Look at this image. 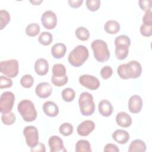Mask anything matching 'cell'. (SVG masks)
<instances>
[{"label":"cell","instance_id":"obj_7","mask_svg":"<svg viewBox=\"0 0 152 152\" xmlns=\"http://www.w3.org/2000/svg\"><path fill=\"white\" fill-rule=\"evenodd\" d=\"M23 135L27 145L31 148L35 147L39 143V132L36 127L31 125L26 126L23 129Z\"/></svg>","mask_w":152,"mask_h":152},{"label":"cell","instance_id":"obj_23","mask_svg":"<svg viewBox=\"0 0 152 152\" xmlns=\"http://www.w3.org/2000/svg\"><path fill=\"white\" fill-rule=\"evenodd\" d=\"M115 55L118 59L123 60L125 59L129 52V47L124 45H119L115 46Z\"/></svg>","mask_w":152,"mask_h":152},{"label":"cell","instance_id":"obj_20","mask_svg":"<svg viewBox=\"0 0 152 152\" xmlns=\"http://www.w3.org/2000/svg\"><path fill=\"white\" fill-rule=\"evenodd\" d=\"M66 52V46L62 43H55L51 48V54L55 59H60L64 57Z\"/></svg>","mask_w":152,"mask_h":152},{"label":"cell","instance_id":"obj_3","mask_svg":"<svg viewBox=\"0 0 152 152\" xmlns=\"http://www.w3.org/2000/svg\"><path fill=\"white\" fill-rule=\"evenodd\" d=\"M17 109L26 122L34 121L37 113L33 103L28 99L21 100L17 106Z\"/></svg>","mask_w":152,"mask_h":152},{"label":"cell","instance_id":"obj_4","mask_svg":"<svg viewBox=\"0 0 152 152\" xmlns=\"http://www.w3.org/2000/svg\"><path fill=\"white\" fill-rule=\"evenodd\" d=\"M91 48L93 51L94 58L100 62L107 61L110 58V52L107 43L103 40L97 39L92 42Z\"/></svg>","mask_w":152,"mask_h":152},{"label":"cell","instance_id":"obj_11","mask_svg":"<svg viewBox=\"0 0 152 152\" xmlns=\"http://www.w3.org/2000/svg\"><path fill=\"white\" fill-rule=\"evenodd\" d=\"M95 128V124L93 121L86 120L77 126V133L79 135L86 137Z\"/></svg>","mask_w":152,"mask_h":152},{"label":"cell","instance_id":"obj_30","mask_svg":"<svg viewBox=\"0 0 152 152\" xmlns=\"http://www.w3.org/2000/svg\"><path fill=\"white\" fill-rule=\"evenodd\" d=\"M62 97L63 100L66 102H72L75 98V93L71 88H64L62 91Z\"/></svg>","mask_w":152,"mask_h":152},{"label":"cell","instance_id":"obj_35","mask_svg":"<svg viewBox=\"0 0 152 152\" xmlns=\"http://www.w3.org/2000/svg\"><path fill=\"white\" fill-rule=\"evenodd\" d=\"M68 76L66 75L63 77H55L52 75L51 77V81L53 84L57 87H61L64 86L68 83Z\"/></svg>","mask_w":152,"mask_h":152},{"label":"cell","instance_id":"obj_19","mask_svg":"<svg viewBox=\"0 0 152 152\" xmlns=\"http://www.w3.org/2000/svg\"><path fill=\"white\" fill-rule=\"evenodd\" d=\"M112 138L121 144L126 143L129 140V133L124 129H117L112 135Z\"/></svg>","mask_w":152,"mask_h":152},{"label":"cell","instance_id":"obj_37","mask_svg":"<svg viewBox=\"0 0 152 152\" xmlns=\"http://www.w3.org/2000/svg\"><path fill=\"white\" fill-rule=\"evenodd\" d=\"M113 74V69L112 68L108 66H103L100 71V75L102 78L104 80H106L109 78H110Z\"/></svg>","mask_w":152,"mask_h":152},{"label":"cell","instance_id":"obj_21","mask_svg":"<svg viewBox=\"0 0 152 152\" xmlns=\"http://www.w3.org/2000/svg\"><path fill=\"white\" fill-rule=\"evenodd\" d=\"M146 150V145L145 142L141 140L137 139L132 141L128 148L129 152H144Z\"/></svg>","mask_w":152,"mask_h":152},{"label":"cell","instance_id":"obj_1","mask_svg":"<svg viewBox=\"0 0 152 152\" xmlns=\"http://www.w3.org/2000/svg\"><path fill=\"white\" fill-rule=\"evenodd\" d=\"M141 72V65L137 61H131L126 64H121L117 68L118 74L124 80L138 78L140 77Z\"/></svg>","mask_w":152,"mask_h":152},{"label":"cell","instance_id":"obj_39","mask_svg":"<svg viewBox=\"0 0 152 152\" xmlns=\"http://www.w3.org/2000/svg\"><path fill=\"white\" fill-rule=\"evenodd\" d=\"M142 21L144 25L152 26V12L151 9L145 11L143 17H142Z\"/></svg>","mask_w":152,"mask_h":152},{"label":"cell","instance_id":"obj_33","mask_svg":"<svg viewBox=\"0 0 152 152\" xmlns=\"http://www.w3.org/2000/svg\"><path fill=\"white\" fill-rule=\"evenodd\" d=\"M34 83V78L30 74L23 75L20 80L21 85L24 88H30Z\"/></svg>","mask_w":152,"mask_h":152},{"label":"cell","instance_id":"obj_28","mask_svg":"<svg viewBox=\"0 0 152 152\" xmlns=\"http://www.w3.org/2000/svg\"><path fill=\"white\" fill-rule=\"evenodd\" d=\"M1 120L4 125H12L16 120L15 115L12 112L2 113L1 116Z\"/></svg>","mask_w":152,"mask_h":152},{"label":"cell","instance_id":"obj_41","mask_svg":"<svg viewBox=\"0 0 152 152\" xmlns=\"http://www.w3.org/2000/svg\"><path fill=\"white\" fill-rule=\"evenodd\" d=\"M139 6L142 10L147 11L151 8V0H140L138 1Z\"/></svg>","mask_w":152,"mask_h":152},{"label":"cell","instance_id":"obj_34","mask_svg":"<svg viewBox=\"0 0 152 152\" xmlns=\"http://www.w3.org/2000/svg\"><path fill=\"white\" fill-rule=\"evenodd\" d=\"M114 43L115 46L119 45H124L129 47V46L131 45V40L128 36L122 34L116 37Z\"/></svg>","mask_w":152,"mask_h":152},{"label":"cell","instance_id":"obj_27","mask_svg":"<svg viewBox=\"0 0 152 152\" xmlns=\"http://www.w3.org/2000/svg\"><path fill=\"white\" fill-rule=\"evenodd\" d=\"M76 37L80 40L86 41L89 39L90 33L89 31L84 27H78L75 31Z\"/></svg>","mask_w":152,"mask_h":152},{"label":"cell","instance_id":"obj_14","mask_svg":"<svg viewBox=\"0 0 152 152\" xmlns=\"http://www.w3.org/2000/svg\"><path fill=\"white\" fill-rule=\"evenodd\" d=\"M143 104L141 97L137 94L131 96L128 101V108L129 111L132 113L140 112Z\"/></svg>","mask_w":152,"mask_h":152},{"label":"cell","instance_id":"obj_16","mask_svg":"<svg viewBox=\"0 0 152 152\" xmlns=\"http://www.w3.org/2000/svg\"><path fill=\"white\" fill-rule=\"evenodd\" d=\"M43 110L48 116L55 117L59 113V107L57 104L52 101H47L43 105Z\"/></svg>","mask_w":152,"mask_h":152},{"label":"cell","instance_id":"obj_26","mask_svg":"<svg viewBox=\"0 0 152 152\" xmlns=\"http://www.w3.org/2000/svg\"><path fill=\"white\" fill-rule=\"evenodd\" d=\"M40 26L37 23H31L28 24L26 28V33L27 36L30 37L36 36L40 32Z\"/></svg>","mask_w":152,"mask_h":152},{"label":"cell","instance_id":"obj_44","mask_svg":"<svg viewBox=\"0 0 152 152\" xmlns=\"http://www.w3.org/2000/svg\"><path fill=\"white\" fill-rule=\"evenodd\" d=\"M45 151H46L45 145L41 143V142H39L35 147L31 148V151H43V152H45Z\"/></svg>","mask_w":152,"mask_h":152},{"label":"cell","instance_id":"obj_5","mask_svg":"<svg viewBox=\"0 0 152 152\" xmlns=\"http://www.w3.org/2000/svg\"><path fill=\"white\" fill-rule=\"evenodd\" d=\"M78 104L80 112L84 116L91 115L95 110L93 97L88 92H83L81 93L78 99Z\"/></svg>","mask_w":152,"mask_h":152},{"label":"cell","instance_id":"obj_32","mask_svg":"<svg viewBox=\"0 0 152 152\" xmlns=\"http://www.w3.org/2000/svg\"><path fill=\"white\" fill-rule=\"evenodd\" d=\"M73 126L68 122H65L62 124L59 128V132L64 136L70 135L73 132Z\"/></svg>","mask_w":152,"mask_h":152},{"label":"cell","instance_id":"obj_6","mask_svg":"<svg viewBox=\"0 0 152 152\" xmlns=\"http://www.w3.org/2000/svg\"><path fill=\"white\" fill-rule=\"evenodd\" d=\"M18 62L17 59H9L1 61L0 63V72L10 78L15 77L19 71Z\"/></svg>","mask_w":152,"mask_h":152},{"label":"cell","instance_id":"obj_8","mask_svg":"<svg viewBox=\"0 0 152 152\" xmlns=\"http://www.w3.org/2000/svg\"><path fill=\"white\" fill-rule=\"evenodd\" d=\"M15 102V96L11 91L2 93L0 98V112L6 113L11 112Z\"/></svg>","mask_w":152,"mask_h":152},{"label":"cell","instance_id":"obj_25","mask_svg":"<svg viewBox=\"0 0 152 152\" xmlns=\"http://www.w3.org/2000/svg\"><path fill=\"white\" fill-rule=\"evenodd\" d=\"M66 75V69L62 64H56L52 67V76L55 77H63Z\"/></svg>","mask_w":152,"mask_h":152},{"label":"cell","instance_id":"obj_17","mask_svg":"<svg viewBox=\"0 0 152 152\" xmlns=\"http://www.w3.org/2000/svg\"><path fill=\"white\" fill-rule=\"evenodd\" d=\"M116 121L121 127L127 128L132 124V118L129 115L125 112H121L116 115Z\"/></svg>","mask_w":152,"mask_h":152},{"label":"cell","instance_id":"obj_13","mask_svg":"<svg viewBox=\"0 0 152 152\" xmlns=\"http://www.w3.org/2000/svg\"><path fill=\"white\" fill-rule=\"evenodd\" d=\"M52 91L51 85L47 82H42L38 84L35 88V92L37 96L45 99L49 97Z\"/></svg>","mask_w":152,"mask_h":152},{"label":"cell","instance_id":"obj_15","mask_svg":"<svg viewBox=\"0 0 152 152\" xmlns=\"http://www.w3.org/2000/svg\"><path fill=\"white\" fill-rule=\"evenodd\" d=\"M34 70L39 75H46L49 70V64L44 58H39L36 60L34 66Z\"/></svg>","mask_w":152,"mask_h":152},{"label":"cell","instance_id":"obj_40","mask_svg":"<svg viewBox=\"0 0 152 152\" xmlns=\"http://www.w3.org/2000/svg\"><path fill=\"white\" fill-rule=\"evenodd\" d=\"M141 34L145 37H150L152 34V26L142 24L140 28Z\"/></svg>","mask_w":152,"mask_h":152},{"label":"cell","instance_id":"obj_29","mask_svg":"<svg viewBox=\"0 0 152 152\" xmlns=\"http://www.w3.org/2000/svg\"><path fill=\"white\" fill-rule=\"evenodd\" d=\"M53 40L52 34L48 31L42 32L39 36V42L44 46L50 45Z\"/></svg>","mask_w":152,"mask_h":152},{"label":"cell","instance_id":"obj_2","mask_svg":"<svg viewBox=\"0 0 152 152\" xmlns=\"http://www.w3.org/2000/svg\"><path fill=\"white\" fill-rule=\"evenodd\" d=\"M88 49L84 45H78L69 53L68 59L72 66L79 67L88 59Z\"/></svg>","mask_w":152,"mask_h":152},{"label":"cell","instance_id":"obj_22","mask_svg":"<svg viewBox=\"0 0 152 152\" xmlns=\"http://www.w3.org/2000/svg\"><path fill=\"white\" fill-rule=\"evenodd\" d=\"M104 29L109 34H116L120 30V24L116 20H110L104 24Z\"/></svg>","mask_w":152,"mask_h":152},{"label":"cell","instance_id":"obj_9","mask_svg":"<svg viewBox=\"0 0 152 152\" xmlns=\"http://www.w3.org/2000/svg\"><path fill=\"white\" fill-rule=\"evenodd\" d=\"M80 84L90 90H94L97 89L100 86V81L99 79L91 75L84 74L79 77Z\"/></svg>","mask_w":152,"mask_h":152},{"label":"cell","instance_id":"obj_24","mask_svg":"<svg viewBox=\"0 0 152 152\" xmlns=\"http://www.w3.org/2000/svg\"><path fill=\"white\" fill-rule=\"evenodd\" d=\"M76 152H91V145L88 141L86 140H78L75 144Z\"/></svg>","mask_w":152,"mask_h":152},{"label":"cell","instance_id":"obj_42","mask_svg":"<svg viewBox=\"0 0 152 152\" xmlns=\"http://www.w3.org/2000/svg\"><path fill=\"white\" fill-rule=\"evenodd\" d=\"M103 151L104 152H110V151H113V152H119V149L118 147V146L115 144H107L103 149Z\"/></svg>","mask_w":152,"mask_h":152},{"label":"cell","instance_id":"obj_38","mask_svg":"<svg viewBox=\"0 0 152 152\" xmlns=\"http://www.w3.org/2000/svg\"><path fill=\"white\" fill-rule=\"evenodd\" d=\"M12 85V81L10 78L4 75L0 77V88L1 89L5 88H10Z\"/></svg>","mask_w":152,"mask_h":152},{"label":"cell","instance_id":"obj_45","mask_svg":"<svg viewBox=\"0 0 152 152\" xmlns=\"http://www.w3.org/2000/svg\"><path fill=\"white\" fill-rule=\"evenodd\" d=\"M42 1H42V0H40V1H35V0H34V1H30V2L31 3H32L33 5H39L40 3H42Z\"/></svg>","mask_w":152,"mask_h":152},{"label":"cell","instance_id":"obj_31","mask_svg":"<svg viewBox=\"0 0 152 152\" xmlns=\"http://www.w3.org/2000/svg\"><path fill=\"white\" fill-rule=\"evenodd\" d=\"M10 15L9 12L4 10L0 11V29L2 30L10 22Z\"/></svg>","mask_w":152,"mask_h":152},{"label":"cell","instance_id":"obj_10","mask_svg":"<svg viewBox=\"0 0 152 152\" xmlns=\"http://www.w3.org/2000/svg\"><path fill=\"white\" fill-rule=\"evenodd\" d=\"M41 22L45 28L51 30L54 28L57 24V17L52 11H46L42 15Z\"/></svg>","mask_w":152,"mask_h":152},{"label":"cell","instance_id":"obj_18","mask_svg":"<svg viewBox=\"0 0 152 152\" xmlns=\"http://www.w3.org/2000/svg\"><path fill=\"white\" fill-rule=\"evenodd\" d=\"M98 108L99 113L105 117L110 116L113 112V106L111 103L106 99L102 100L99 102Z\"/></svg>","mask_w":152,"mask_h":152},{"label":"cell","instance_id":"obj_43","mask_svg":"<svg viewBox=\"0 0 152 152\" xmlns=\"http://www.w3.org/2000/svg\"><path fill=\"white\" fill-rule=\"evenodd\" d=\"M68 2L69 6L72 8H78L83 2V0H68Z\"/></svg>","mask_w":152,"mask_h":152},{"label":"cell","instance_id":"obj_12","mask_svg":"<svg viewBox=\"0 0 152 152\" xmlns=\"http://www.w3.org/2000/svg\"><path fill=\"white\" fill-rule=\"evenodd\" d=\"M48 144L50 152L66 151V150L64 147L62 140L57 135L51 136L48 140Z\"/></svg>","mask_w":152,"mask_h":152},{"label":"cell","instance_id":"obj_36","mask_svg":"<svg viewBox=\"0 0 152 152\" xmlns=\"http://www.w3.org/2000/svg\"><path fill=\"white\" fill-rule=\"evenodd\" d=\"M86 3L87 8L91 11H97L100 6V1L99 0H87Z\"/></svg>","mask_w":152,"mask_h":152}]
</instances>
